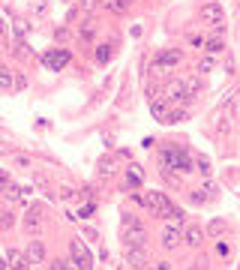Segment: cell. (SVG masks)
<instances>
[{
  "label": "cell",
  "instance_id": "6",
  "mask_svg": "<svg viewBox=\"0 0 240 270\" xmlns=\"http://www.w3.org/2000/svg\"><path fill=\"white\" fill-rule=\"evenodd\" d=\"M198 15H201V21L207 24V27H213L216 33L225 30V9H222L219 3H204Z\"/></svg>",
  "mask_w": 240,
  "mask_h": 270
},
{
  "label": "cell",
  "instance_id": "13",
  "mask_svg": "<svg viewBox=\"0 0 240 270\" xmlns=\"http://www.w3.org/2000/svg\"><path fill=\"white\" fill-rule=\"evenodd\" d=\"M24 255H27L30 264H42L45 261V243L42 240H30L27 249H24Z\"/></svg>",
  "mask_w": 240,
  "mask_h": 270
},
{
  "label": "cell",
  "instance_id": "17",
  "mask_svg": "<svg viewBox=\"0 0 240 270\" xmlns=\"http://www.w3.org/2000/svg\"><path fill=\"white\" fill-rule=\"evenodd\" d=\"M126 186H129V189L141 186V171H138V165H129V168H126Z\"/></svg>",
  "mask_w": 240,
  "mask_h": 270
},
{
  "label": "cell",
  "instance_id": "10",
  "mask_svg": "<svg viewBox=\"0 0 240 270\" xmlns=\"http://www.w3.org/2000/svg\"><path fill=\"white\" fill-rule=\"evenodd\" d=\"M183 63V51L180 48H165L156 54V69H174Z\"/></svg>",
  "mask_w": 240,
  "mask_h": 270
},
{
  "label": "cell",
  "instance_id": "15",
  "mask_svg": "<svg viewBox=\"0 0 240 270\" xmlns=\"http://www.w3.org/2000/svg\"><path fill=\"white\" fill-rule=\"evenodd\" d=\"M183 243H189V246H198V243H204V231H201V225H186L183 228Z\"/></svg>",
  "mask_w": 240,
  "mask_h": 270
},
{
  "label": "cell",
  "instance_id": "16",
  "mask_svg": "<svg viewBox=\"0 0 240 270\" xmlns=\"http://www.w3.org/2000/svg\"><path fill=\"white\" fill-rule=\"evenodd\" d=\"M0 192H3V198H6V201H24V195H27L30 189H24V186H15V183H9V186H3Z\"/></svg>",
  "mask_w": 240,
  "mask_h": 270
},
{
  "label": "cell",
  "instance_id": "5",
  "mask_svg": "<svg viewBox=\"0 0 240 270\" xmlns=\"http://www.w3.org/2000/svg\"><path fill=\"white\" fill-rule=\"evenodd\" d=\"M189 90H186V84L180 81V78H168L165 81V87H162V99L168 102V105H186L189 102Z\"/></svg>",
  "mask_w": 240,
  "mask_h": 270
},
{
  "label": "cell",
  "instance_id": "9",
  "mask_svg": "<svg viewBox=\"0 0 240 270\" xmlns=\"http://www.w3.org/2000/svg\"><path fill=\"white\" fill-rule=\"evenodd\" d=\"M24 231L27 234H36V231H42V225H45V216H42V207L39 204H33L27 213H24Z\"/></svg>",
  "mask_w": 240,
  "mask_h": 270
},
{
  "label": "cell",
  "instance_id": "18",
  "mask_svg": "<svg viewBox=\"0 0 240 270\" xmlns=\"http://www.w3.org/2000/svg\"><path fill=\"white\" fill-rule=\"evenodd\" d=\"M204 51H207V54H222V51H225L222 36H213V39H207V42H204Z\"/></svg>",
  "mask_w": 240,
  "mask_h": 270
},
{
  "label": "cell",
  "instance_id": "23",
  "mask_svg": "<svg viewBox=\"0 0 240 270\" xmlns=\"http://www.w3.org/2000/svg\"><path fill=\"white\" fill-rule=\"evenodd\" d=\"M183 120H186V111H183V108H171L168 123H183Z\"/></svg>",
  "mask_w": 240,
  "mask_h": 270
},
{
  "label": "cell",
  "instance_id": "3",
  "mask_svg": "<svg viewBox=\"0 0 240 270\" xmlns=\"http://www.w3.org/2000/svg\"><path fill=\"white\" fill-rule=\"evenodd\" d=\"M66 270H93V255L78 237L69 240V261H66Z\"/></svg>",
  "mask_w": 240,
  "mask_h": 270
},
{
  "label": "cell",
  "instance_id": "24",
  "mask_svg": "<svg viewBox=\"0 0 240 270\" xmlns=\"http://www.w3.org/2000/svg\"><path fill=\"white\" fill-rule=\"evenodd\" d=\"M198 171H201V174H210V171H213V168H210V159H207V156H198Z\"/></svg>",
  "mask_w": 240,
  "mask_h": 270
},
{
  "label": "cell",
  "instance_id": "30",
  "mask_svg": "<svg viewBox=\"0 0 240 270\" xmlns=\"http://www.w3.org/2000/svg\"><path fill=\"white\" fill-rule=\"evenodd\" d=\"M9 183H12L9 171H6V168H0V189H3V186H9Z\"/></svg>",
  "mask_w": 240,
  "mask_h": 270
},
{
  "label": "cell",
  "instance_id": "14",
  "mask_svg": "<svg viewBox=\"0 0 240 270\" xmlns=\"http://www.w3.org/2000/svg\"><path fill=\"white\" fill-rule=\"evenodd\" d=\"M126 261H129L135 270H144V267H147V252H144V246H129V249H126Z\"/></svg>",
  "mask_w": 240,
  "mask_h": 270
},
{
  "label": "cell",
  "instance_id": "33",
  "mask_svg": "<svg viewBox=\"0 0 240 270\" xmlns=\"http://www.w3.org/2000/svg\"><path fill=\"white\" fill-rule=\"evenodd\" d=\"M51 270H66V261H54V264H51Z\"/></svg>",
  "mask_w": 240,
  "mask_h": 270
},
{
  "label": "cell",
  "instance_id": "29",
  "mask_svg": "<svg viewBox=\"0 0 240 270\" xmlns=\"http://www.w3.org/2000/svg\"><path fill=\"white\" fill-rule=\"evenodd\" d=\"M225 231H228V225H225V222H216V219H213V225H210V234H225Z\"/></svg>",
  "mask_w": 240,
  "mask_h": 270
},
{
  "label": "cell",
  "instance_id": "19",
  "mask_svg": "<svg viewBox=\"0 0 240 270\" xmlns=\"http://www.w3.org/2000/svg\"><path fill=\"white\" fill-rule=\"evenodd\" d=\"M12 84H15V78H12V69L0 66V90H12Z\"/></svg>",
  "mask_w": 240,
  "mask_h": 270
},
{
  "label": "cell",
  "instance_id": "37",
  "mask_svg": "<svg viewBox=\"0 0 240 270\" xmlns=\"http://www.w3.org/2000/svg\"><path fill=\"white\" fill-rule=\"evenodd\" d=\"M0 153H3V147H0Z\"/></svg>",
  "mask_w": 240,
  "mask_h": 270
},
{
  "label": "cell",
  "instance_id": "7",
  "mask_svg": "<svg viewBox=\"0 0 240 270\" xmlns=\"http://www.w3.org/2000/svg\"><path fill=\"white\" fill-rule=\"evenodd\" d=\"M72 60V54L66 51V48H48L45 54H42V63H45V69L48 72H60V69H66V63Z\"/></svg>",
  "mask_w": 240,
  "mask_h": 270
},
{
  "label": "cell",
  "instance_id": "35",
  "mask_svg": "<svg viewBox=\"0 0 240 270\" xmlns=\"http://www.w3.org/2000/svg\"><path fill=\"white\" fill-rule=\"evenodd\" d=\"M0 270H9V267H6V261H0Z\"/></svg>",
  "mask_w": 240,
  "mask_h": 270
},
{
  "label": "cell",
  "instance_id": "2",
  "mask_svg": "<svg viewBox=\"0 0 240 270\" xmlns=\"http://www.w3.org/2000/svg\"><path fill=\"white\" fill-rule=\"evenodd\" d=\"M120 240H123V246H144L147 240V231H144V222L138 219V216L132 213H123L120 216Z\"/></svg>",
  "mask_w": 240,
  "mask_h": 270
},
{
  "label": "cell",
  "instance_id": "28",
  "mask_svg": "<svg viewBox=\"0 0 240 270\" xmlns=\"http://www.w3.org/2000/svg\"><path fill=\"white\" fill-rule=\"evenodd\" d=\"M216 132H219V135H228V132H231V120H228V117H222V123H219V129H216Z\"/></svg>",
  "mask_w": 240,
  "mask_h": 270
},
{
  "label": "cell",
  "instance_id": "26",
  "mask_svg": "<svg viewBox=\"0 0 240 270\" xmlns=\"http://www.w3.org/2000/svg\"><path fill=\"white\" fill-rule=\"evenodd\" d=\"M216 192H219V189H216L213 183H204V189H201V198H204V201H207V198H213Z\"/></svg>",
  "mask_w": 240,
  "mask_h": 270
},
{
  "label": "cell",
  "instance_id": "31",
  "mask_svg": "<svg viewBox=\"0 0 240 270\" xmlns=\"http://www.w3.org/2000/svg\"><path fill=\"white\" fill-rule=\"evenodd\" d=\"M147 270H171V264H168V261H153Z\"/></svg>",
  "mask_w": 240,
  "mask_h": 270
},
{
  "label": "cell",
  "instance_id": "25",
  "mask_svg": "<svg viewBox=\"0 0 240 270\" xmlns=\"http://www.w3.org/2000/svg\"><path fill=\"white\" fill-rule=\"evenodd\" d=\"M93 213H96V204H84V207L78 210V216H81V219H90Z\"/></svg>",
  "mask_w": 240,
  "mask_h": 270
},
{
  "label": "cell",
  "instance_id": "1",
  "mask_svg": "<svg viewBox=\"0 0 240 270\" xmlns=\"http://www.w3.org/2000/svg\"><path fill=\"white\" fill-rule=\"evenodd\" d=\"M135 201L153 216H177V219H183V213L168 201L165 192H144V195H135Z\"/></svg>",
  "mask_w": 240,
  "mask_h": 270
},
{
  "label": "cell",
  "instance_id": "4",
  "mask_svg": "<svg viewBox=\"0 0 240 270\" xmlns=\"http://www.w3.org/2000/svg\"><path fill=\"white\" fill-rule=\"evenodd\" d=\"M159 162L165 165V171H192V159L180 147H165L159 153Z\"/></svg>",
  "mask_w": 240,
  "mask_h": 270
},
{
  "label": "cell",
  "instance_id": "8",
  "mask_svg": "<svg viewBox=\"0 0 240 270\" xmlns=\"http://www.w3.org/2000/svg\"><path fill=\"white\" fill-rule=\"evenodd\" d=\"M183 243V219H177V216H171V222L162 228V246L165 249H174Z\"/></svg>",
  "mask_w": 240,
  "mask_h": 270
},
{
  "label": "cell",
  "instance_id": "11",
  "mask_svg": "<svg viewBox=\"0 0 240 270\" xmlns=\"http://www.w3.org/2000/svg\"><path fill=\"white\" fill-rule=\"evenodd\" d=\"M150 114L156 117L159 123H168V114H171V105L162 99V96H150Z\"/></svg>",
  "mask_w": 240,
  "mask_h": 270
},
{
  "label": "cell",
  "instance_id": "22",
  "mask_svg": "<svg viewBox=\"0 0 240 270\" xmlns=\"http://www.w3.org/2000/svg\"><path fill=\"white\" fill-rule=\"evenodd\" d=\"M96 60H99V63H108V60H111V45H99V48H96Z\"/></svg>",
  "mask_w": 240,
  "mask_h": 270
},
{
  "label": "cell",
  "instance_id": "20",
  "mask_svg": "<svg viewBox=\"0 0 240 270\" xmlns=\"http://www.w3.org/2000/svg\"><path fill=\"white\" fill-rule=\"evenodd\" d=\"M12 225H15V216H12V210L0 207V231H6V228H12Z\"/></svg>",
  "mask_w": 240,
  "mask_h": 270
},
{
  "label": "cell",
  "instance_id": "32",
  "mask_svg": "<svg viewBox=\"0 0 240 270\" xmlns=\"http://www.w3.org/2000/svg\"><path fill=\"white\" fill-rule=\"evenodd\" d=\"M15 33L24 36V33H27V24H24V21H15Z\"/></svg>",
  "mask_w": 240,
  "mask_h": 270
},
{
  "label": "cell",
  "instance_id": "21",
  "mask_svg": "<svg viewBox=\"0 0 240 270\" xmlns=\"http://www.w3.org/2000/svg\"><path fill=\"white\" fill-rule=\"evenodd\" d=\"M213 57H201L198 63H195V72H201V75H207V72H213Z\"/></svg>",
  "mask_w": 240,
  "mask_h": 270
},
{
  "label": "cell",
  "instance_id": "12",
  "mask_svg": "<svg viewBox=\"0 0 240 270\" xmlns=\"http://www.w3.org/2000/svg\"><path fill=\"white\" fill-rule=\"evenodd\" d=\"M6 267L9 270H27L30 261L24 255V249H6Z\"/></svg>",
  "mask_w": 240,
  "mask_h": 270
},
{
  "label": "cell",
  "instance_id": "36",
  "mask_svg": "<svg viewBox=\"0 0 240 270\" xmlns=\"http://www.w3.org/2000/svg\"><path fill=\"white\" fill-rule=\"evenodd\" d=\"M189 270H201V267H189Z\"/></svg>",
  "mask_w": 240,
  "mask_h": 270
},
{
  "label": "cell",
  "instance_id": "27",
  "mask_svg": "<svg viewBox=\"0 0 240 270\" xmlns=\"http://www.w3.org/2000/svg\"><path fill=\"white\" fill-rule=\"evenodd\" d=\"M81 39H93V24H90V21L81 24Z\"/></svg>",
  "mask_w": 240,
  "mask_h": 270
},
{
  "label": "cell",
  "instance_id": "34",
  "mask_svg": "<svg viewBox=\"0 0 240 270\" xmlns=\"http://www.w3.org/2000/svg\"><path fill=\"white\" fill-rule=\"evenodd\" d=\"M0 33H6V24H3V21H0Z\"/></svg>",
  "mask_w": 240,
  "mask_h": 270
}]
</instances>
